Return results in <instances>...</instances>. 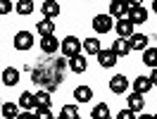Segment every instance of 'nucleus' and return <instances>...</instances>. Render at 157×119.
Masks as SVG:
<instances>
[{
	"label": "nucleus",
	"instance_id": "nucleus-1",
	"mask_svg": "<svg viewBox=\"0 0 157 119\" xmlns=\"http://www.w3.org/2000/svg\"><path fill=\"white\" fill-rule=\"evenodd\" d=\"M59 50H62V57H76V55H81V40L76 38V36H67V38L59 43Z\"/></svg>",
	"mask_w": 157,
	"mask_h": 119
},
{
	"label": "nucleus",
	"instance_id": "nucleus-2",
	"mask_svg": "<svg viewBox=\"0 0 157 119\" xmlns=\"http://www.w3.org/2000/svg\"><path fill=\"white\" fill-rule=\"evenodd\" d=\"M133 26L136 24H143V21L147 19V10L140 5V2H128V17H126Z\"/></svg>",
	"mask_w": 157,
	"mask_h": 119
},
{
	"label": "nucleus",
	"instance_id": "nucleus-3",
	"mask_svg": "<svg viewBox=\"0 0 157 119\" xmlns=\"http://www.w3.org/2000/svg\"><path fill=\"white\" fill-rule=\"evenodd\" d=\"M33 45V33L31 31H17L14 33V48L17 50H29Z\"/></svg>",
	"mask_w": 157,
	"mask_h": 119
},
{
	"label": "nucleus",
	"instance_id": "nucleus-4",
	"mask_svg": "<svg viewBox=\"0 0 157 119\" xmlns=\"http://www.w3.org/2000/svg\"><path fill=\"white\" fill-rule=\"evenodd\" d=\"M128 86H131V83H128V79L124 76V74H117V76H112V79H109V90H112L114 95H121V93H126Z\"/></svg>",
	"mask_w": 157,
	"mask_h": 119
},
{
	"label": "nucleus",
	"instance_id": "nucleus-5",
	"mask_svg": "<svg viewBox=\"0 0 157 119\" xmlns=\"http://www.w3.org/2000/svg\"><path fill=\"white\" fill-rule=\"evenodd\" d=\"M112 26H114V21H112L109 14H95V19H93V29L98 31V33H107V31H112Z\"/></svg>",
	"mask_w": 157,
	"mask_h": 119
},
{
	"label": "nucleus",
	"instance_id": "nucleus-6",
	"mask_svg": "<svg viewBox=\"0 0 157 119\" xmlns=\"http://www.w3.org/2000/svg\"><path fill=\"white\" fill-rule=\"evenodd\" d=\"M133 33H136V26H133L128 19H117V36H119V38L128 40Z\"/></svg>",
	"mask_w": 157,
	"mask_h": 119
},
{
	"label": "nucleus",
	"instance_id": "nucleus-7",
	"mask_svg": "<svg viewBox=\"0 0 157 119\" xmlns=\"http://www.w3.org/2000/svg\"><path fill=\"white\" fill-rule=\"evenodd\" d=\"M19 79H21V74H19V69H14V67H5V69H2V76H0V81H2L5 86H17Z\"/></svg>",
	"mask_w": 157,
	"mask_h": 119
},
{
	"label": "nucleus",
	"instance_id": "nucleus-8",
	"mask_svg": "<svg viewBox=\"0 0 157 119\" xmlns=\"http://www.w3.org/2000/svg\"><path fill=\"white\" fill-rule=\"evenodd\" d=\"M107 14L112 17V19H114V17H117V19H126L128 2H117V0H114V2H109V12H107Z\"/></svg>",
	"mask_w": 157,
	"mask_h": 119
},
{
	"label": "nucleus",
	"instance_id": "nucleus-9",
	"mask_svg": "<svg viewBox=\"0 0 157 119\" xmlns=\"http://www.w3.org/2000/svg\"><path fill=\"white\" fill-rule=\"evenodd\" d=\"M40 12H43V17L45 19H55V17H59V2H55V0H48V2H43L40 5Z\"/></svg>",
	"mask_w": 157,
	"mask_h": 119
},
{
	"label": "nucleus",
	"instance_id": "nucleus-10",
	"mask_svg": "<svg viewBox=\"0 0 157 119\" xmlns=\"http://www.w3.org/2000/svg\"><path fill=\"white\" fill-rule=\"evenodd\" d=\"M131 86H133V93H138V95H145L147 90H152L150 76H136V81H133Z\"/></svg>",
	"mask_w": 157,
	"mask_h": 119
},
{
	"label": "nucleus",
	"instance_id": "nucleus-11",
	"mask_svg": "<svg viewBox=\"0 0 157 119\" xmlns=\"http://www.w3.org/2000/svg\"><path fill=\"white\" fill-rule=\"evenodd\" d=\"M98 62H100V67L109 69V67L117 64V55H114L112 50H100V52H98Z\"/></svg>",
	"mask_w": 157,
	"mask_h": 119
},
{
	"label": "nucleus",
	"instance_id": "nucleus-12",
	"mask_svg": "<svg viewBox=\"0 0 157 119\" xmlns=\"http://www.w3.org/2000/svg\"><path fill=\"white\" fill-rule=\"evenodd\" d=\"M40 50H43L45 55H52V52H57V50H59V40L55 38V36L40 38Z\"/></svg>",
	"mask_w": 157,
	"mask_h": 119
},
{
	"label": "nucleus",
	"instance_id": "nucleus-13",
	"mask_svg": "<svg viewBox=\"0 0 157 119\" xmlns=\"http://www.w3.org/2000/svg\"><path fill=\"white\" fill-rule=\"evenodd\" d=\"M69 69L74 71V74H83V71L88 69V62H86V57H83V55L71 57V60H69Z\"/></svg>",
	"mask_w": 157,
	"mask_h": 119
},
{
	"label": "nucleus",
	"instance_id": "nucleus-14",
	"mask_svg": "<svg viewBox=\"0 0 157 119\" xmlns=\"http://www.w3.org/2000/svg\"><path fill=\"white\" fill-rule=\"evenodd\" d=\"M147 36L145 33H133L131 38H128V45H131V50H147Z\"/></svg>",
	"mask_w": 157,
	"mask_h": 119
},
{
	"label": "nucleus",
	"instance_id": "nucleus-15",
	"mask_svg": "<svg viewBox=\"0 0 157 119\" xmlns=\"http://www.w3.org/2000/svg\"><path fill=\"white\" fill-rule=\"evenodd\" d=\"M126 102H128V109L136 114V112H143V107H145V100H143V95H138V93H131L126 98Z\"/></svg>",
	"mask_w": 157,
	"mask_h": 119
},
{
	"label": "nucleus",
	"instance_id": "nucleus-16",
	"mask_svg": "<svg viewBox=\"0 0 157 119\" xmlns=\"http://www.w3.org/2000/svg\"><path fill=\"white\" fill-rule=\"evenodd\" d=\"M112 52L117 55V57H126L128 52H131V45H128V40H124V38H117L114 40V45H112Z\"/></svg>",
	"mask_w": 157,
	"mask_h": 119
},
{
	"label": "nucleus",
	"instance_id": "nucleus-17",
	"mask_svg": "<svg viewBox=\"0 0 157 119\" xmlns=\"http://www.w3.org/2000/svg\"><path fill=\"white\" fill-rule=\"evenodd\" d=\"M36 31L40 33V38H48V36H52V31H55V21L40 19L38 24H36Z\"/></svg>",
	"mask_w": 157,
	"mask_h": 119
},
{
	"label": "nucleus",
	"instance_id": "nucleus-18",
	"mask_svg": "<svg viewBox=\"0 0 157 119\" xmlns=\"http://www.w3.org/2000/svg\"><path fill=\"white\" fill-rule=\"evenodd\" d=\"M21 109H33L36 107V93H29V90H24L19 95V102H17Z\"/></svg>",
	"mask_w": 157,
	"mask_h": 119
},
{
	"label": "nucleus",
	"instance_id": "nucleus-19",
	"mask_svg": "<svg viewBox=\"0 0 157 119\" xmlns=\"http://www.w3.org/2000/svg\"><path fill=\"white\" fill-rule=\"evenodd\" d=\"M143 64L150 67V69H157V48L155 45L147 48V50H143Z\"/></svg>",
	"mask_w": 157,
	"mask_h": 119
},
{
	"label": "nucleus",
	"instance_id": "nucleus-20",
	"mask_svg": "<svg viewBox=\"0 0 157 119\" xmlns=\"http://www.w3.org/2000/svg\"><path fill=\"white\" fill-rule=\"evenodd\" d=\"M90 98H93L90 86H78V88H74V100H76V102H90Z\"/></svg>",
	"mask_w": 157,
	"mask_h": 119
},
{
	"label": "nucleus",
	"instance_id": "nucleus-21",
	"mask_svg": "<svg viewBox=\"0 0 157 119\" xmlns=\"http://www.w3.org/2000/svg\"><path fill=\"white\" fill-rule=\"evenodd\" d=\"M2 117L5 119H17L19 117V105L17 102H2Z\"/></svg>",
	"mask_w": 157,
	"mask_h": 119
},
{
	"label": "nucleus",
	"instance_id": "nucleus-22",
	"mask_svg": "<svg viewBox=\"0 0 157 119\" xmlns=\"http://www.w3.org/2000/svg\"><path fill=\"white\" fill-rule=\"evenodd\" d=\"M81 48L86 50L88 55H98L100 50H102V48H100V40H98V38H86L83 43H81Z\"/></svg>",
	"mask_w": 157,
	"mask_h": 119
},
{
	"label": "nucleus",
	"instance_id": "nucleus-23",
	"mask_svg": "<svg viewBox=\"0 0 157 119\" xmlns=\"http://www.w3.org/2000/svg\"><path fill=\"white\" fill-rule=\"evenodd\" d=\"M90 117L93 119H109V107L105 105V102H98L95 107L90 109Z\"/></svg>",
	"mask_w": 157,
	"mask_h": 119
},
{
	"label": "nucleus",
	"instance_id": "nucleus-24",
	"mask_svg": "<svg viewBox=\"0 0 157 119\" xmlns=\"http://www.w3.org/2000/svg\"><path fill=\"white\" fill-rule=\"evenodd\" d=\"M33 7H36V5H33L31 0H19V2H14V10L19 12V14H24V17H26V14H31V12H33Z\"/></svg>",
	"mask_w": 157,
	"mask_h": 119
},
{
	"label": "nucleus",
	"instance_id": "nucleus-25",
	"mask_svg": "<svg viewBox=\"0 0 157 119\" xmlns=\"http://www.w3.org/2000/svg\"><path fill=\"white\" fill-rule=\"evenodd\" d=\"M36 107H50V93L48 90H38L36 93Z\"/></svg>",
	"mask_w": 157,
	"mask_h": 119
},
{
	"label": "nucleus",
	"instance_id": "nucleus-26",
	"mask_svg": "<svg viewBox=\"0 0 157 119\" xmlns=\"http://www.w3.org/2000/svg\"><path fill=\"white\" fill-rule=\"evenodd\" d=\"M59 117H62V119H74V117H78V107H76V105H64L62 112H59Z\"/></svg>",
	"mask_w": 157,
	"mask_h": 119
},
{
	"label": "nucleus",
	"instance_id": "nucleus-27",
	"mask_svg": "<svg viewBox=\"0 0 157 119\" xmlns=\"http://www.w3.org/2000/svg\"><path fill=\"white\" fill-rule=\"evenodd\" d=\"M33 117H36V119H55V117H52V112H50V107H36Z\"/></svg>",
	"mask_w": 157,
	"mask_h": 119
},
{
	"label": "nucleus",
	"instance_id": "nucleus-28",
	"mask_svg": "<svg viewBox=\"0 0 157 119\" xmlns=\"http://www.w3.org/2000/svg\"><path fill=\"white\" fill-rule=\"evenodd\" d=\"M12 10H14V5H12L10 0H0V14H7Z\"/></svg>",
	"mask_w": 157,
	"mask_h": 119
},
{
	"label": "nucleus",
	"instance_id": "nucleus-29",
	"mask_svg": "<svg viewBox=\"0 0 157 119\" xmlns=\"http://www.w3.org/2000/svg\"><path fill=\"white\" fill-rule=\"evenodd\" d=\"M117 119H136V114H133L131 109H121V112L117 114Z\"/></svg>",
	"mask_w": 157,
	"mask_h": 119
},
{
	"label": "nucleus",
	"instance_id": "nucleus-30",
	"mask_svg": "<svg viewBox=\"0 0 157 119\" xmlns=\"http://www.w3.org/2000/svg\"><path fill=\"white\" fill-rule=\"evenodd\" d=\"M17 119H36V117H33V112H21Z\"/></svg>",
	"mask_w": 157,
	"mask_h": 119
},
{
	"label": "nucleus",
	"instance_id": "nucleus-31",
	"mask_svg": "<svg viewBox=\"0 0 157 119\" xmlns=\"http://www.w3.org/2000/svg\"><path fill=\"white\" fill-rule=\"evenodd\" d=\"M150 83L157 86V69H152V74H150Z\"/></svg>",
	"mask_w": 157,
	"mask_h": 119
},
{
	"label": "nucleus",
	"instance_id": "nucleus-32",
	"mask_svg": "<svg viewBox=\"0 0 157 119\" xmlns=\"http://www.w3.org/2000/svg\"><path fill=\"white\" fill-rule=\"evenodd\" d=\"M138 119H155V114H140Z\"/></svg>",
	"mask_w": 157,
	"mask_h": 119
},
{
	"label": "nucleus",
	"instance_id": "nucleus-33",
	"mask_svg": "<svg viewBox=\"0 0 157 119\" xmlns=\"http://www.w3.org/2000/svg\"><path fill=\"white\" fill-rule=\"evenodd\" d=\"M152 10H155V14H157V0H152Z\"/></svg>",
	"mask_w": 157,
	"mask_h": 119
},
{
	"label": "nucleus",
	"instance_id": "nucleus-34",
	"mask_svg": "<svg viewBox=\"0 0 157 119\" xmlns=\"http://www.w3.org/2000/svg\"><path fill=\"white\" fill-rule=\"evenodd\" d=\"M0 107H2V100H0Z\"/></svg>",
	"mask_w": 157,
	"mask_h": 119
},
{
	"label": "nucleus",
	"instance_id": "nucleus-35",
	"mask_svg": "<svg viewBox=\"0 0 157 119\" xmlns=\"http://www.w3.org/2000/svg\"><path fill=\"white\" fill-rule=\"evenodd\" d=\"M55 119H62V117H55Z\"/></svg>",
	"mask_w": 157,
	"mask_h": 119
},
{
	"label": "nucleus",
	"instance_id": "nucleus-36",
	"mask_svg": "<svg viewBox=\"0 0 157 119\" xmlns=\"http://www.w3.org/2000/svg\"><path fill=\"white\" fill-rule=\"evenodd\" d=\"M74 119H81V117H74Z\"/></svg>",
	"mask_w": 157,
	"mask_h": 119
},
{
	"label": "nucleus",
	"instance_id": "nucleus-37",
	"mask_svg": "<svg viewBox=\"0 0 157 119\" xmlns=\"http://www.w3.org/2000/svg\"><path fill=\"white\" fill-rule=\"evenodd\" d=\"M0 64H2V60H0Z\"/></svg>",
	"mask_w": 157,
	"mask_h": 119
},
{
	"label": "nucleus",
	"instance_id": "nucleus-38",
	"mask_svg": "<svg viewBox=\"0 0 157 119\" xmlns=\"http://www.w3.org/2000/svg\"><path fill=\"white\" fill-rule=\"evenodd\" d=\"M0 86H2V81H0Z\"/></svg>",
	"mask_w": 157,
	"mask_h": 119
},
{
	"label": "nucleus",
	"instance_id": "nucleus-39",
	"mask_svg": "<svg viewBox=\"0 0 157 119\" xmlns=\"http://www.w3.org/2000/svg\"><path fill=\"white\" fill-rule=\"evenodd\" d=\"M155 119H157V114H155Z\"/></svg>",
	"mask_w": 157,
	"mask_h": 119
}]
</instances>
